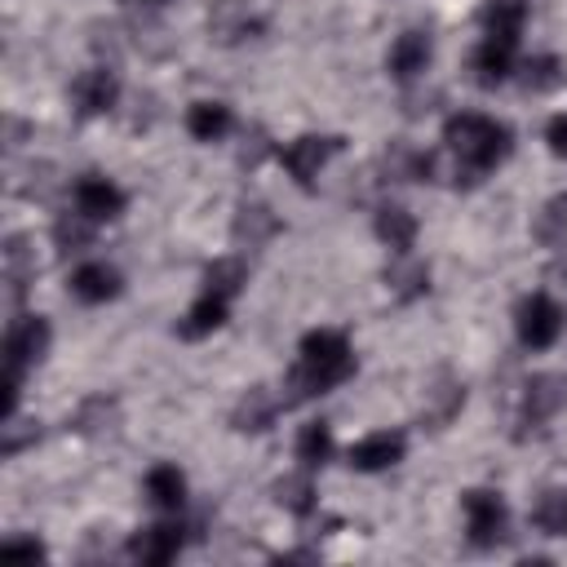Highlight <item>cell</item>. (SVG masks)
Here are the masks:
<instances>
[{"label":"cell","instance_id":"cell-31","mask_svg":"<svg viewBox=\"0 0 567 567\" xmlns=\"http://www.w3.org/2000/svg\"><path fill=\"white\" fill-rule=\"evenodd\" d=\"M310 474H315V470H301V474H292V478H279V483H275V501L288 505L292 514H310V509H315V483H310Z\"/></svg>","mask_w":567,"mask_h":567},{"label":"cell","instance_id":"cell-18","mask_svg":"<svg viewBox=\"0 0 567 567\" xmlns=\"http://www.w3.org/2000/svg\"><path fill=\"white\" fill-rule=\"evenodd\" d=\"M279 408H284V399H275L266 385H252L239 403H235V412H230V425L239 430V434H261L275 416H279Z\"/></svg>","mask_w":567,"mask_h":567},{"label":"cell","instance_id":"cell-30","mask_svg":"<svg viewBox=\"0 0 567 567\" xmlns=\"http://www.w3.org/2000/svg\"><path fill=\"white\" fill-rule=\"evenodd\" d=\"M518 80H523L527 93H545V89H554L563 80V62L554 53H536V58H527L518 66Z\"/></svg>","mask_w":567,"mask_h":567},{"label":"cell","instance_id":"cell-29","mask_svg":"<svg viewBox=\"0 0 567 567\" xmlns=\"http://www.w3.org/2000/svg\"><path fill=\"white\" fill-rule=\"evenodd\" d=\"M93 217H84V213H62L58 221H53V244L62 248V252H84L89 244H93Z\"/></svg>","mask_w":567,"mask_h":567},{"label":"cell","instance_id":"cell-3","mask_svg":"<svg viewBox=\"0 0 567 567\" xmlns=\"http://www.w3.org/2000/svg\"><path fill=\"white\" fill-rule=\"evenodd\" d=\"M461 509H465V536L474 549H496L505 540V527H509V505L501 492L492 487H470L461 496Z\"/></svg>","mask_w":567,"mask_h":567},{"label":"cell","instance_id":"cell-35","mask_svg":"<svg viewBox=\"0 0 567 567\" xmlns=\"http://www.w3.org/2000/svg\"><path fill=\"white\" fill-rule=\"evenodd\" d=\"M545 142H549V151H554L558 159H567V111H558V115L545 124Z\"/></svg>","mask_w":567,"mask_h":567},{"label":"cell","instance_id":"cell-16","mask_svg":"<svg viewBox=\"0 0 567 567\" xmlns=\"http://www.w3.org/2000/svg\"><path fill=\"white\" fill-rule=\"evenodd\" d=\"M514 53H518V44H505V40H492V35H483V44H478V49H474V58H470L474 84H483V89H496V84H505V80L518 71Z\"/></svg>","mask_w":567,"mask_h":567},{"label":"cell","instance_id":"cell-14","mask_svg":"<svg viewBox=\"0 0 567 567\" xmlns=\"http://www.w3.org/2000/svg\"><path fill=\"white\" fill-rule=\"evenodd\" d=\"M226 319H230V297L199 288V297L190 301V310H186V315H182V323H177V337H182V341L213 337L217 328H226Z\"/></svg>","mask_w":567,"mask_h":567},{"label":"cell","instance_id":"cell-6","mask_svg":"<svg viewBox=\"0 0 567 567\" xmlns=\"http://www.w3.org/2000/svg\"><path fill=\"white\" fill-rule=\"evenodd\" d=\"M49 319L44 315H18L4 328V372L27 377V368H35L49 354Z\"/></svg>","mask_w":567,"mask_h":567},{"label":"cell","instance_id":"cell-33","mask_svg":"<svg viewBox=\"0 0 567 567\" xmlns=\"http://www.w3.org/2000/svg\"><path fill=\"white\" fill-rule=\"evenodd\" d=\"M0 430H4V434H0V456H18L27 443L40 439V425H35V421H18V416H9Z\"/></svg>","mask_w":567,"mask_h":567},{"label":"cell","instance_id":"cell-12","mask_svg":"<svg viewBox=\"0 0 567 567\" xmlns=\"http://www.w3.org/2000/svg\"><path fill=\"white\" fill-rule=\"evenodd\" d=\"M208 31L221 40V44H239V40H252L266 31V18L252 13L244 0H213L208 9Z\"/></svg>","mask_w":567,"mask_h":567},{"label":"cell","instance_id":"cell-8","mask_svg":"<svg viewBox=\"0 0 567 567\" xmlns=\"http://www.w3.org/2000/svg\"><path fill=\"white\" fill-rule=\"evenodd\" d=\"M563 403H567V381H563V377H554V372L532 377V381L523 385V403H518V425H523L518 434L540 430L545 421H554Z\"/></svg>","mask_w":567,"mask_h":567},{"label":"cell","instance_id":"cell-17","mask_svg":"<svg viewBox=\"0 0 567 567\" xmlns=\"http://www.w3.org/2000/svg\"><path fill=\"white\" fill-rule=\"evenodd\" d=\"M478 27H483V35H492V40L518 44V40H523V27H527V0H487V4L478 9Z\"/></svg>","mask_w":567,"mask_h":567},{"label":"cell","instance_id":"cell-5","mask_svg":"<svg viewBox=\"0 0 567 567\" xmlns=\"http://www.w3.org/2000/svg\"><path fill=\"white\" fill-rule=\"evenodd\" d=\"M563 323H567V315L549 292H532L514 310V332L527 350H549L563 337Z\"/></svg>","mask_w":567,"mask_h":567},{"label":"cell","instance_id":"cell-7","mask_svg":"<svg viewBox=\"0 0 567 567\" xmlns=\"http://www.w3.org/2000/svg\"><path fill=\"white\" fill-rule=\"evenodd\" d=\"M182 545H186V527L177 518H164V523H151V527L133 532L124 554L133 563H142V567H164V563H173L182 554Z\"/></svg>","mask_w":567,"mask_h":567},{"label":"cell","instance_id":"cell-34","mask_svg":"<svg viewBox=\"0 0 567 567\" xmlns=\"http://www.w3.org/2000/svg\"><path fill=\"white\" fill-rule=\"evenodd\" d=\"M111 416H115V399L97 394V399H89V403L80 408V416H75V430H84V434H97L102 425L111 430Z\"/></svg>","mask_w":567,"mask_h":567},{"label":"cell","instance_id":"cell-19","mask_svg":"<svg viewBox=\"0 0 567 567\" xmlns=\"http://www.w3.org/2000/svg\"><path fill=\"white\" fill-rule=\"evenodd\" d=\"M142 487H146V501H151L155 509H164V514H177V509L186 505V474H182L177 465H168V461L151 465Z\"/></svg>","mask_w":567,"mask_h":567},{"label":"cell","instance_id":"cell-4","mask_svg":"<svg viewBox=\"0 0 567 567\" xmlns=\"http://www.w3.org/2000/svg\"><path fill=\"white\" fill-rule=\"evenodd\" d=\"M341 146H346V142H341L337 133H301V137H292L288 146H279L275 155H279V164L288 168V177H292L301 190H315L319 168H323Z\"/></svg>","mask_w":567,"mask_h":567},{"label":"cell","instance_id":"cell-13","mask_svg":"<svg viewBox=\"0 0 567 567\" xmlns=\"http://www.w3.org/2000/svg\"><path fill=\"white\" fill-rule=\"evenodd\" d=\"M120 292H124V279H120V270L106 266V261H84V266L71 270V297L84 301V306H106V301H115Z\"/></svg>","mask_w":567,"mask_h":567},{"label":"cell","instance_id":"cell-27","mask_svg":"<svg viewBox=\"0 0 567 567\" xmlns=\"http://www.w3.org/2000/svg\"><path fill=\"white\" fill-rule=\"evenodd\" d=\"M31 279H35V261L27 257V239L13 235V239L4 244V284H9V301H22V292H27Z\"/></svg>","mask_w":567,"mask_h":567},{"label":"cell","instance_id":"cell-2","mask_svg":"<svg viewBox=\"0 0 567 567\" xmlns=\"http://www.w3.org/2000/svg\"><path fill=\"white\" fill-rule=\"evenodd\" d=\"M354 377V350H350V337L337 332V328H310L297 346V363L284 381V403H306V399H319L328 390H337L341 381Z\"/></svg>","mask_w":567,"mask_h":567},{"label":"cell","instance_id":"cell-24","mask_svg":"<svg viewBox=\"0 0 567 567\" xmlns=\"http://www.w3.org/2000/svg\"><path fill=\"white\" fill-rule=\"evenodd\" d=\"M465 408V385L452 381V377H439L430 390H425V425H447L456 412Z\"/></svg>","mask_w":567,"mask_h":567},{"label":"cell","instance_id":"cell-10","mask_svg":"<svg viewBox=\"0 0 567 567\" xmlns=\"http://www.w3.org/2000/svg\"><path fill=\"white\" fill-rule=\"evenodd\" d=\"M71 199H75V213H84V217H93V221H115V217L124 213V204H128V195H124L111 177H102V173L75 177Z\"/></svg>","mask_w":567,"mask_h":567},{"label":"cell","instance_id":"cell-28","mask_svg":"<svg viewBox=\"0 0 567 567\" xmlns=\"http://www.w3.org/2000/svg\"><path fill=\"white\" fill-rule=\"evenodd\" d=\"M532 235H536L545 248H563V244H567V190H563V195H554V199L536 213Z\"/></svg>","mask_w":567,"mask_h":567},{"label":"cell","instance_id":"cell-1","mask_svg":"<svg viewBox=\"0 0 567 567\" xmlns=\"http://www.w3.org/2000/svg\"><path fill=\"white\" fill-rule=\"evenodd\" d=\"M443 142L447 155L456 164V186H478L496 164H505V155L514 151V133L509 124L478 115V111H456L443 124Z\"/></svg>","mask_w":567,"mask_h":567},{"label":"cell","instance_id":"cell-15","mask_svg":"<svg viewBox=\"0 0 567 567\" xmlns=\"http://www.w3.org/2000/svg\"><path fill=\"white\" fill-rule=\"evenodd\" d=\"M430 58H434L430 31H403V35L390 44V53H385V71L408 84V80H416V75L430 66Z\"/></svg>","mask_w":567,"mask_h":567},{"label":"cell","instance_id":"cell-32","mask_svg":"<svg viewBox=\"0 0 567 567\" xmlns=\"http://www.w3.org/2000/svg\"><path fill=\"white\" fill-rule=\"evenodd\" d=\"M532 523L545 536H567V492H545L532 509Z\"/></svg>","mask_w":567,"mask_h":567},{"label":"cell","instance_id":"cell-20","mask_svg":"<svg viewBox=\"0 0 567 567\" xmlns=\"http://www.w3.org/2000/svg\"><path fill=\"white\" fill-rule=\"evenodd\" d=\"M372 230L390 252H412V244H416V217L403 204H381L372 217Z\"/></svg>","mask_w":567,"mask_h":567},{"label":"cell","instance_id":"cell-22","mask_svg":"<svg viewBox=\"0 0 567 567\" xmlns=\"http://www.w3.org/2000/svg\"><path fill=\"white\" fill-rule=\"evenodd\" d=\"M230 128H235V115H230L226 102H195L186 111V133L195 142H221Z\"/></svg>","mask_w":567,"mask_h":567},{"label":"cell","instance_id":"cell-11","mask_svg":"<svg viewBox=\"0 0 567 567\" xmlns=\"http://www.w3.org/2000/svg\"><path fill=\"white\" fill-rule=\"evenodd\" d=\"M403 456H408V439L399 430H377V434H363L359 443H350L346 465L359 474H381V470L399 465Z\"/></svg>","mask_w":567,"mask_h":567},{"label":"cell","instance_id":"cell-9","mask_svg":"<svg viewBox=\"0 0 567 567\" xmlns=\"http://www.w3.org/2000/svg\"><path fill=\"white\" fill-rule=\"evenodd\" d=\"M115 102H120V80H115V71L89 66V71H80V75L71 80V106H75L80 120H97V115L115 111Z\"/></svg>","mask_w":567,"mask_h":567},{"label":"cell","instance_id":"cell-25","mask_svg":"<svg viewBox=\"0 0 567 567\" xmlns=\"http://www.w3.org/2000/svg\"><path fill=\"white\" fill-rule=\"evenodd\" d=\"M204 288L235 301V297L248 288V266H244V257H217V261H208V266H204Z\"/></svg>","mask_w":567,"mask_h":567},{"label":"cell","instance_id":"cell-21","mask_svg":"<svg viewBox=\"0 0 567 567\" xmlns=\"http://www.w3.org/2000/svg\"><path fill=\"white\" fill-rule=\"evenodd\" d=\"M394 257H399V261L385 266V288H390L399 301H416V297H425V288H430V266L416 261L412 252H394Z\"/></svg>","mask_w":567,"mask_h":567},{"label":"cell","instance_id":"cell-36","mask_svg":"<svg viewBox=\"0 0 567 567\" xmlns=\"http://www.w3.org/2000/svg\"><path fill=\"white\" fill-rule=\"evenodd\" d=\"M0 554H18V558H44V545H40V540H22V536H4V540H0Z\"/></svg>","mask_w":567,"mask_h":567},{"label":"cell","instance_id":"cell-26","mask_svg":"<svg viewBox=\"0 0 567 567\" xmlns=\"http://www.w3.org/2000/svg\"><path fill=\"white\" fill-rule=\"evenodd\" d=\"M297 461L301 470H319L332 461V430L328 421H306L301 434H297Z\"/></svg>","mask_w":567,"mask_h":567},{"label":"cell","instance_id":"cell-23","mask_svg":"<svg viewBox=\"0 0 567 567\" xmlns=\"http://www.w3.org/2000/svg\"><path fill=\"white\" fill-rule=\"evenodd\" d=\"M270 235H279V217H275L266 204L244 199V204L235 208V244L257 248V244H266Z\"/></svg>","mask_w":567,"mask_h":567}]
</instances>
